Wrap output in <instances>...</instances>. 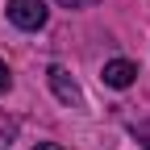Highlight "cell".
<instances>
[{
	"label": "cell",
	"instance_id": "cell-1",
	"mask_svg": "<svg viewBox=\"0 0 150 150\" xmlns=\"http://www.w3.org/2000/svg\"><path fill=\"white\" fill-rule=\"evenodd\" d=\"M46 17V0H8V21L17 29H42Z\"/></svg>",
	"mask_w": 150,
	"mask_h": 150
},
{
	"label": "cell",
	"instance_id": "cell-2",
	"mask_svg": "<svg viewBox=\"0 0 150 150\" xmlns=\"http://www.w3.org/2000/svg\"><path fill=\"white\" fill-rule=\"evenodd\" d=\"M46 79H50L54 96H59L63 104H71V108H83V92H79V83H75V79H71L63 67H50V71H46Z\"/></svg>",
	"mask_w": 150,
	"mask_h": 150
},
{
	"label": "cell",
	"instance_id": "cell-3",
	"mask_svg": "<svg viewBox=\"0 0 150 150\" xmlns=\"http://www.w3.org/2000/svg\"><path fill=\"white\" fill-rule=\"evenodd\" d=\"M100 79H104L108 88H117V92H121V88H129V83L138 79V67L129 63V59H108L104 71H100Z\"/></svg>",
	"mask_w": 150,
	"mask_h": 150
},
{
	"label": "cell",
	"instance_id": "cell-4",
	"mask_svg": "<svg viewBox=\"0 0 150 150\" xmlns=\"http://www.w3.org/2000/svg\"><path fill=\"white\" fill-rule=\"evenodd\" d=\"M134 138H138V142L150 150V121H146V125H134Z\"/></svg>",
	"mask_w": 150,
	"mask_h": 150
},
{
	"label": "cell",
	"instance_id": "cell-5",
	"mask_svg": "<svg viewBox=\"0 0 150 150\" xmlns=\"http://www.w3.org/2000/svg\"><path fill=\"white\" fill-rule=\"evenodd\" d=\"M63 8H88V4H96V0H59Z\"/></svg>",
	"mask_w": 150,
	"mask_h": 150
},
{
	"label": "cell",
	"instance_id": "cell-6",
	"mask_svg": "<svg viewBox=\"0 0 150 150\" xmlns=\"http://www.w3.org/2000/svg\"><path fill=\"white\" fill-rule=\"evenodd\" d=\"M8 83H13V75H8V67L0 63V92H8Z\"/></svg>",
	"mask_w": 150,
	"mask_h": 150
},
{
	"label": "cell",
	"instance_id": "cell-7",
	"mask_svg": "<svg viewBox=\"0 0 150 150\" xmlns=\"http://www.w3.org/2000/svg\"><path fill=\"white\" fill-rule=\"evenodd\" d=\"M33 150H63V146H59V142H38Z\"/></svg>",
	"mask_w": 150,
	"mask_h": 150
}]
</instances>
